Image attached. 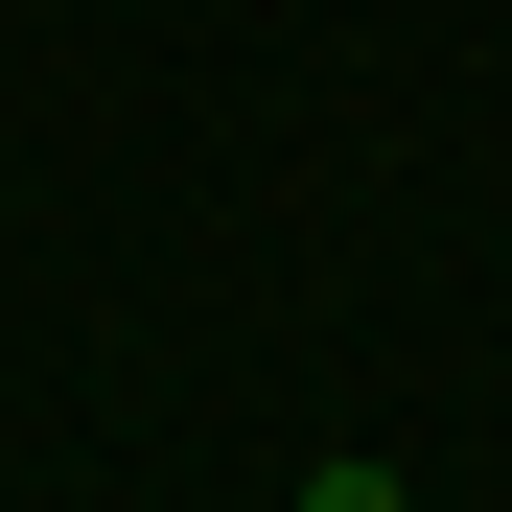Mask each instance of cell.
Returning <instances> with one entry per match:
<instances>
[{"label":"cell","instance_id":"1","mask_svg":"<svg viewBox=\"0 0 512 512\" xmlns=\"http://www.w3.org/2000/svg\"><path fill=\"white\" fill-rule=\"evenodd\" d=\"M303 512H419V489H396V443H326V466H303Z\"/></svg>","mask_w":512,"mask_h":512}]
</instances>
